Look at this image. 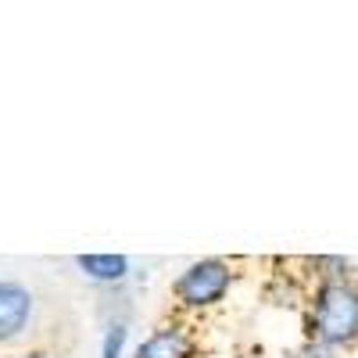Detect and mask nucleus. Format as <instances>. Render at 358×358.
Masks as SVG:
<instances>
[{
    "instance_id": "f257e3e1",
    "label": "nucleus",
    "mask_w": 358,
    "mask_h": 358,
    "mask_svg": "<svg viewBox=\"0 0 358 358\" xmlns=\"http://www.w3.org/2000/svg\"><path fill=\"white\" fill-rule=\"evenodd\" d=\"M312 330L330 348H348L358 341V287L351 280H330L319 287Z\"/></svg>"
},
{
    "instance_id": "f03ea898",
    "label": "nucleus",
    "mask_w": 358,
    "mask_h": 358,
    "mask_svg": "<svg viewBox=\"0 0 358 358\" xmlns=\"http://www.w3.org/2000/svg\"><path fill=\"white\" fill-rule=\"evenodd\" d=\"M229 265L226 262H219V258H204V262H197V265H190L183 276L176 280V297L183 305H194V308H201V305H215L219 297L229 290Z\"/></svg>"
},
{
    "instance_id": "7ed1b4c3",
    "label": "nucleus",
    "mask_w": 358,
    "mask_h": 358,
    "mask_svg": "<svg viewBox=\"0 0 358 358\" xmlns=\"http://www.w3.org/2000/svg\"><path fill=\"white\" fill-rule=\"evenodd\" d=\"M29 312H33V294L18 283H0V341L15 337L29 322Z\"/></svg>"
},
{
    "instance_id": "20e7f679",
    "label": "nucleus",
    "mask_w": 358,
    "mask_h": 358,
    "mask_svg": "<svg viewBox=\"0 0 358 358\" xmlns=\"http://www.w3.org/2000/svg\"><path fill=\"white\" fill-rule=\"evenodd\" d=\"M190 344L183 330H158L155 337H147L136 351V358H187Z\"/></svg>"
},
{
    "instance_id": "39448f33",
    "label": "nucleus",
    "mask_w": 358,
    "mask_h": 358,
    "mask_svg": "<svg viewBox=\"0 0 358 358\" xmlns=\"http://www.w3.org/2000/svg\"><path fill=\"white\" fill-rule=\"evenodd\" d=\"M76 262L90 280H104V283H115L129 273V262L122 255H79Z\"/></svg>"
},
{
    "instance_id": "423d86ee",
    "label": "nucleus",
    "mask_w": 358,
    "mask_h": 358,
    "mask_svg": "<svg viewBox=\"0 0 358 358\" xmlns=\"http://www.w3.org/2000/svg\"><path fill=\"white\" fill-rule=\"evenodd\" d=\"M122 344H126V326H111L104 337V358H122Z\"/></svg>"
},
{
    "instance_id": "0eeeda50",
    "label": "nucleus",
    "mask_w": 358,
    "mask_h": 358,
    "mask_svg": "<svg viewBox=\"0 0 358 358\" xmlns=\"http://www.w3.org/2000/svg\"><path fill=\"white\" fill-rule=\"evenodd\" d=\"M25 358H40V355H25Z\"/></svg>"
}]
</instances>
